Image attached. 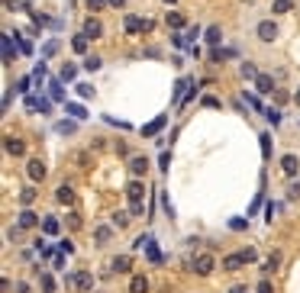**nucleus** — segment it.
Returning <instances> with one entry per match:
<instances>
[{
  "label": "nucleus",
  "instance_id": "f257e3e1",
  "mask_svg": "<svg viewBox=\"0 0 300 293\" xmlns=\"http://www.w3.org/2000/svg\"><path fill=\"white\" fill-rule=\"evenodd\" d=\"M126 196H129V203H133V209H129L133 216L146 213V187H142V181H129L126 184Z\"/></svg>",
  "mask_w": 300,
  "mask_h": 293
},
{
  "label": "nucleus",
  "instance_id": "f03ea898",
  "mask_svg": "<svg viewBox=\"0 0 300 293\" xmlns=\"http://www.w3.org/2000/svg\"><path fill=\"white\" fill-rule=\"evenodd\" d=\"M255 261V248H242L236 255H226L223 258V271H239L242 264H252Z\"/></svg>",
  "mask_w": 300,
  "mask_h": 293
},
{
  "label": "nucleus",
  "instance_id": "7ed1b4c3",
  "mask_svg": "<svg viewBox=\"0 0 300 293\" xmlns=\"http://www.w3.org/2000/svg\"><path fill=\"white\" fill-rule=\"evenodd\" d=\"M255 36L262 39V42H275V39H278V26H275V19H262V23L255 26Z\"/></svg>",
  "mask_w": 300,
  "mask_h": 293
},
{
  "label": "nucleus",
  "instance_id": "20e7f679",
  "mask_svg": "<svg viewBox=\"0 0 300 293\" xmlns=\"http://www.w3.org/2000/svg\"><path fill=\"white\" fill-rule=\"evenodd\" d=\"M68 287H74V290L87 293V290H94V277L87 274V271H81V274H71V277H68Z\"/></svg>",
  "mask_w": 300,
  "mask_h": 293
},
{
  "label": "nucleus",
  "instance_id": "39448f33",
  "mask_svg": "<svg viewBox=\"0 0 300 293\" xmlns=\"http://www.w3.org/2000/svg\"><path fill=\"white\" fill-rule=\"evenodd\" d=\"M26 174H29V181H45V165L42 158H29V165H26Z\"/></svg>",
  "mask_w": 300,
  "mask_h": 293
},
{
  "label": "nucleus",
  "instance_id": "423d86ee",
  "mask_svg": "<svg viewBox=\"0 0 300 293\" xmlns=\"http://www.w3.org/2000/svg\"><path fill=\"white\" fill-rule=\"evenodd\" d=\"M213 268H216V258H213V255H200V258L194 261V271H197L200 277H207Z\"/></svg>",
  "mask_w": 300,
  "mask_h": 293
},
{
  "label": "nucleus",
  "instance_id": "0eeeda50",
  "mask_svg": "<svg viewBox=\"0 0 300 293\" xmlns=\"http://www.w3.org/2000/svg\"><path fill=\"white\" fill-rule=\"evenodd\" d=\"M255 91L258 94H271L275 91V78H271V74H258L255 78Z\"/></svg>",
  "mask_w": 300,
  "mask_h": 293
},
{
  "label": "nucleus",
  "instance_id": "6e6552de",
  "mask_svg": "<svg viewBox=\"0 0 300 293\" xmlns=\"http://www.w3.org/2000/svg\"><path fill=\"white\" fill-rule=\"evenodd\" d=\"M3 148H6L10 155H23V152H26V142H23V139H16V135H6Z\"/></svg>",
  "mask_w": 300,
  "mask_h": 293
},
{
  "label": "nucleus",
  "instance_id": "1a4fd4ad",
  "mask_svg": "<svg viewBox=\"0 0 300 293\" xmlns=\"http://www.w3.org/2000/svg\"><path fill=\"white\" fill-rule=\"evenodd\" d=\"M84 36L87 39H100V36H104V26H100V19H87V23H84Z\"/></svg>",
  "mask_w": 300,
  "mask_h": 293
},
{
  "label": "nucleus",
  "instance_id": "9d476101",
  "mask_svg": "<svg viewBox=\"0 0 300 293\" xmlns=\"http://www.w3.org/2000/svg\"><path fill=\"white\" fill-rule=\"evenodd\" d=\"M36 226H39V216L32 209H23L19 213V229H36Z\"/></svg>",
  "mask_w": 300,
  "mask_h": 293
},
{
  "label": "nucleus",
  "instance_id": "9b49d317",
  "mask_svg": "<svg viewBox=\"0 0 300 293\" xmlns=\"http://www.w3.org/2000/svg\"><path fill=\"white\" fill-rule=\"evenodd\" d=\"M110 268L117 271V274H126V271L133 268V258H129V255H120V258H113V261H110Z\"/></svg>",
  "mask_w": 300,
  "mask_h": 293
},
{
  "label": "nucleus",
  "instance_id": "f8f14e48",
  "mask_svg": "<svg viewBox=\"0 0 300 293\" xmlns=\"http://www.w3.org/2000/svg\"><path fill=\"white\" fill-rule=\"evenodd\" d=\"M297 168H300L297 155H284V158H281V171H284V174H291V177H294V174H297Z\"/></svg>",
  "mask_w": 300,
  "mask_h": 293
},
{
  "label": "nucleus",
  "instance_id": "ddd939ff",
  "mask_svg": "<svg viewBox=\"0 0 300 293\" xmlns=\"http://www.w3.org/2000/svg\"><path fill=\"white\" fill-rule=\"evenodd\" d=\"M129 293H149V281H146V274H136L133 281H129Z\"/></svg>",
  "mask_w": 300,
  "mask_h": 293
},
{
  "label": "nucleus",
  "instance_id": "4468645a",
  "mask_svg": "<svg viewBox=\"0 0 300 293\" xmlns=\"http://www.w3.org/2000/svg\"><path fill=\"white\" fill-rule=\"evenodd\" d=\"M146 168H149V161L142 158V155H136V158L129 161V171H133L136 177H142V174H146Z\"/></svg>",
  "mask_w": 300,
  "mask_h": 293
},
{
  "label": "nucleus",
  "instance_id": "2eb2a0df",
  "mask_svg": "<svg viewBox=\"0 0 300 293\" xmlns=\"http://www.w3.org/2000/svg\"><path fill=\"white\" fill-rule=\"evenodd\" d=\"M55 200L58 203H74V190L68 187V184H61V187L55 190Z\"/></svg>",
  "mask_w": 300,
  "mask_h": 293
},
{
  "label": "nucleus",
  "instance_id": "dca6fc26",
  "mask_svg": "<svg viewBox=\"0 0 300 293\" xmlns=\"http://www.w3.org/2000/svg\"><path fill=\"white\" fill-rule=\"evenodd\" d=\"M87 45H91V39H87L84 32H81V36H74V39H71V49L78 52V55H84V52H87Z\"/></svg>",
  "mask_w": 300,
  "mask_h": 293
},
{
  "label": "nucleus",
  "instance_id": "f3484780",
  "mask_svg": "<svg viewBox=\"0 0 300 293\" xmlns=\"http://www.w3.org/2000/svg\"><path fill=\"white\" fill-rule=\"evenodd\" d=\"M42 232L45 235H58V219H55V216H45V219H42Z\"/></svg>",
  "mask_w": 300,
  "mask_h": 293
},
{
  "label": "nucleus",
  "instance_id": "a211bd4d",
  "mask_svg": "<svg viewBox=\"0 0 300 293\" xmlns=\"http://www.w3.org/2000/svg\"><path fill=\"white\" fill-rule=\"evenodd\" d=\"M110 235H113V229H110V226H97V232H94L97 245H107V242H110Z\"/></svg>",
  "mask_w": 300,
  "mask_h": 293
},
{
  "label": "nucleus",
  "instance_id": "6ab92c4d",
  "mask_svg": "<svg viewBox=\"0 0 300 293\" xmlns=\"http://www.w3.org/2000/svg\"><path fill=\"white\" fill-rule=\"evenodd\" d=\"M36 196H39V194H36V190H32V187H26V190H23V194H19V203H23V206H26V209H29V206H32V203H36Z\"/></svg>",
  "mask_w": 300,
  "mask_h": 293
},
{
  "label": "nucleus",
  "instance_id": "aec40b11",
  "mask_svg": "<svg viewBox=\"0 0 300 293\" xmlns=\"http://www.w3.org/2000/svg\"><path fill=\"white\" fill-rule=\"evenodd\" d=\"M165 119H168V116H158V119H155V122H149V126L142 129V135H146V139H149V135H155V132H158L161 126H165Z\"/></svg>",
  "mask_w": 300,
  "mask_h": 293
},
{
  "label": "nucleus",
  "instance_id": "412c9836",
  "mask_svg": "<svg viewBox=\"0 0 300 293\" xmlns=\"http://www.w3.org/2000/svg\"><path fill=\"white\" fill-rule=\"evenodd\" d=\"M220 39H223L220 26H210V29H207V42H210V45H220Z\"/></svg>",
  "mask_w": 300,
  "mask_h": 293
},
{
  "label": "nucleus",
  "instance_id": "4be33fe9",
  "mask_svg": "<svg viewBox=\"0 0 300 293\" xmlns=\"http://www.w3.org/2000/svg\"><path fill=\"white\" fill-rule=\"evenodd\" d=\"M165 23L171 26V29H181V26H184V16H181V13H168V16H165Z\"/></svg>",
  "mask_w": 300,
  "mask_h": 293
},
{
  "label": "nucleus",
  "instance_id": "5701e85b",
  "mask_svg": "<svg viewBox=\"0 0 300 293\" xmlns=\"http://www.w3.org/2000/svg\"><path fill=\"white\" fill-rule=\"evenodd\" d=\"M39 287H42V293H55V281H52V274H42Z\"/></svg>",
  "mask_w": 300,
  "mask_h": 293
},
{
  "label": "nucleus",
  "instance_id": "b1692460",
  "mask_svg": "<svg viewBox=\"0 0 300 293\" xmlns=\"http://www.w3.org/2000/svg\"><path fill=\"white\" fill-rule=\"evenodd\" d=\"M291 6H294V0H275L271 10H275V13H291Z\"/></svg>",
  "mask_w": 300,
  "mask_h": 293
},
{
  "label": "nucleus",
  "instance_id": "393cba45",
  "mask_svg": "<svg viewBox=\"0 0 300 293\" xmlns=\"http://www.w3.org/2000/svg\"><path fill=\"white\" fill-rule=\"evenodd\" d=\"M126 32H142V19L126 16Z\"/></svg>",
  "mask_w": 300,
  "mask_h": 293
},
{
  "label": "nucleus",
  "instance_id": "a878e982",
  "mask_svg": "<svg viewBox=\"0 0 300 293\" xmlns=\"http://www.w3.org/2000/svg\"><path fill=\"white\" fill-rule=\"evenodd\" d=\"M265 116H268V122H281V110H278V106H268V110H265Z\"/></svg>",
  "mask_w": 300,
  "mask_h": 293
},
{
  "label": "nucleus",
  "instance_id": "bb28decb",
  "mask_svg": "<svg viewBox=\"0 0 300 293\" xmlns=\"http://www.w3.org/2000/svg\"><path fill=\"white\" fill-rule=\"evenodd\" d=\"M3 61H13V45H10V32L3 36Z\"/></svg>",
  "mask_w": 300,
  "mask_h": 293
},
{
  "label": "nucleus",
  "instance_id": "cd10ccee",
  "mask_svg": "<svg viewBox=\"0 0 300 293\" xmlns=\"http://www.w3.org/2000/svg\"><path fill=\"white\" fill-rule=\"evenodd\" d=\"M278 261H281V255H271L268 261H265V268H262V271H265V274H271V271L278 268Z\"/></svg>",
  "mask_w": 300,
  "mask_h": 293
},
{
  "label": "nucleus",
  "instance_id": "c85d7f7f",
  "mask_svg": "<svg viewBox=\"0 0 300 293\" xmlns=\"http://www.w3.org/2000/svg\"><path fill=\"white\" fill-rule=\"evenodd\" d=\"M55 129H58L61 135H68V132H74V129H78V122H58Z\"/></svg>",
  "mask_w": 300,
  "mask_h": 293
},
{
  "label": "nucleus",
  "instance_id": "c756f323",
  "mask_svg": "<svg viewBox=\"0 0 300 293\" xmlns=\"http://www.w3.org/2000/svg\"><path fill=\"white\" fill-rule=\"evenodd\" d=\"M68 113H71V116H74V119H84V116H87V113H84V110H81V106H78V103H68Z\"/></svg>",
  "mask_w": 300,
  "mask_h": 293
},
{
  "label": "nucleus",
  "instance_id": "7c9ffc66",
  "mask_svg": "<svg viewBox=\"0 0 300 293\" xmlns=\"http://www.w3.org/2000/svg\"><path fill=\"white\" fill-rule=\"evenodd\" d=\"M126 222H129V213H113V226H126Z\"/></svg>",
  "mask_w": 300,
  "mask_h": 293
},
{
  "label": "nucleus",
  "instance_id": "2f4dec72",
  "mask_svg": "<svg viewBox=\"0 0 300 293\" xmlns=\"http://www.w3.org/2000/svg\"><path fill=\"white\" fill-rule=\"evenodd\" d=\"M100 65H104V61H100L97 55H94V58H87V61H84V68H87V71H97V68H100Z\"/></svg>",
  "mask_w": 300,
  "mask_h": 293
},
{
  "label": "nucleus",
  "instance_id": "473e14b6",
  "mask_svg": "<svg viewBox=\"0 0 300 293\" xmlns=\"http://www.w3.org/2000/svg\"><path fill=\"white\" fill-rule=\"evenodd\" d=\"M74 74H78V68H74V65H65V68H61V78H65V81H71Z\"/></svg>",
  "mask_w": 300,
  "mask_h": 293
},
{
  "label": "nucleus",
  "instance_id": "72a5a7b5",
  "mask_svg": "<svg viewBox=\"0 0 300 293\" xmlns=\"http://www.w3.org/2000/svg\"><path fill=\"white\" fill-rule=\"evenodd\" d=\"M242 74H245V78H258V71H255L252 61H245V65H242Z\"/></svg>",
  "mask_w": 300,
  "mask_h": 293
},
{
  "label": "nucleus",
  "instance_id": "f704fd0d",
  "mask_svg": "<svg viewBox=\"0 0 300 293\" xmlns=\"http://www.w3.org/2000/svg\"><path fill=\"white\" fill-rule=\"evenodd\" d=\"M55 52H58V42H55V39H52V42H49V45H45V49H42V55H45V58H52V55H55Z\"/></svg>",
  "mask_w": 300,
  "mask_h": 293
},
{
  "label": "nucleus",
  "instance_id": "c9c22d12",
  "mask_svg": "<svg viewBox=\"0 0 300 293\" xmlns=\"http://www.w3.org/2000/svg\"><path fill=\"white\" fill-rule=\"evenodd\" d=\"M78 94H81V97H94V87H87V84H78Z\"/></svg>",
  "mask_w": 300,
  "mask_h": 293
},
{
  "label": "nucleus",
  "instance_id": "e433bc0d",
  "mask_svg": "<svg viewBox=\"0 0 300 293\" xmlns=\"http://www.w3.org/2000/svg\"><path fill=\"white\" fill-rule=\"evenodd\" d=\"M107 3H110V0H87V6H91V10H104Z\"/></svg>",
  "mask_w": 300,
  "mask_h": 293
},
{
  "label": "nucleus",
  "instance_id": "4c0bfd02",
  "mask_svg": "<svg viewBox=\"0 0 300 293\" xmlns=\"http://www.w3.org/2000/svg\"><path fill=\"white\" fill-rule=\"evenodd\" d=\"M71 251H74V245H71V242L65 238V242H61V255H71Z\"/></svg>",
  "mask_w": 300,
  "mask_h": 293
},
{
  "label": "nucleus",
  "instance_id": "58836bf2",
  "mask_svg": "<svg viewBox=\"0 0 300 293\" xmlns=\"http://www.w3.org/2000/svg\"><path fill=\"white\" fill-rule=\"evenodd\" d=\"M16 91H19V94H26V91H29V78H23V81H19V84H16Z\"/></svg>",
  "mask_w": 300,
  "mask_h": 293
},
{
  "label": "nucleus",
  "instance_id": "ea45409f",
  "mask_svg": "<svg viewBox=\"0 0 300 293\" xmlns=\"http://www.w3.org/2000/svg\"><path fill=\"white\" fill-rule=\"evenodd\" d=\"M288 196H291V200H294V196H300V184H294V187L288 190Z\"/></svg>",
  "mask_w": 300,
  "mask_h": 293
},
{
  "label": "nucleus",
  "instance_id": "a19ab883",
  "mask_svg": "<svg viewBox=\"0 0 300 293\" xmlns=\"http://www.w3.org/2000/svg\"><path fill=\"white\" fill-rule=\"evenodd\" d=\"M258 293H271V284H268V281H262V284H258Z\"/></svg>",
  "mask_w": 300,
  "mask_h": 293
},
{
  "label": "nucleus",
  "instance_id": "79ce46f5",
  "mask_svg": "<svg viewBox=\"0 0 300 293\" xmlns=\"http://www.w3.org/2000/svg\"><path fill=\"white\" fill-rule=\"evenodd\" d=\"M16 293H29V284H23V281H19V284H16Z\"/></svg>",
  "mask_w": 300,
  "mask_h": 293
},
{
  "label": "nucleus",
  "instance_id": "37998d69",
  "mask_svg": "<svg viewBox=\"0 0 300 293\" xmlns=\"http://www.w3.org/2000/svg\"><path fill=\"white\" fill-rule=\"evenodd\" d=\"M229 293H249V287H242V284H239V287H233Z\"/></svg>",
  "mask_w": 300,
  "mask_h": 293
},
{
  "label": "nucleus",
  "instance_id": "c03bdc74",
  "mask_svg": "<svg viewBox=\"0 0 300 293\" xmlns=\"http://www.w3.org/2000/svg\"><path fill=\"white\" fill-rule=\"evenodd\" d=\"M110 3H113V6H123V3H126V0H110Z\"/></svg>",
  "mask_w": 300,
  "mask_h": 293
},
{
  "label": "nucleus",
  "instance_id": "a18cd8bd",
  "mask_svg": "<svg viewBox=\"0 0 300 293\" xmlns=\"http://www.w3.org/2000/svg\"><path fill=\"white\" fill-rule=\"evenodd\" d=\"M294 103H297V106H300V91H297V94H294Z\"/></svg>",
  "mask_w": 300,
  "mask_h": 293
},
{
  "label": "nucleus",
  "instance_id": "49530a36",
  "mask_svg": "<svg viewBox=\"0 0 300 293\" xmlns=\"http://www.w3.org/2000/svg\"><path fill=\"white\" fill-rule=\"evenodd\" d=\"M165 3H174V0H165Z\"/></svg>",
  "mask_w": 300,
  "mask_h": 293
}]
</instances>
